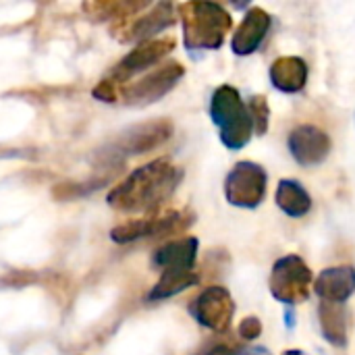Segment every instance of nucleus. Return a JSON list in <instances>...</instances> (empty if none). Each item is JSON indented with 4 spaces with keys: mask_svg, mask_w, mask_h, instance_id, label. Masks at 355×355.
I'll list each match as a JSON object with an SVG mask.
<instances>
[{
    "mask_svg": "<svg viewBox=\"0 0 355 355\" xmlns=\"http://www.w3.org/2000/svg\"><path fill=\"white\" fill-rule=\"evenodd\" d=\"M183 179V171L160 158L135 168L125 181H121L108 193V206L129 214H144L160 208L177 189Z\"/></svg>",
    "mask_w": 355,
    "mask_h": 355,
    "instance_id": "nucleus-1",
    "label": "nucleus"
},
{
    "mask_svg": "<svg viewBox=\"0 0 355 355\" xmlns=\"http://www.w3.org/2000/svg\"><path fill=\"white\" fill-rule=\"evenodd\" d=\"M318 316L322 337L335 347H347V314L343 304L320 302Z\"/></svg>",
    "mask_w": 355,
    "mask_h": 355,
    "instance_id": "nucleus-18",
    "label": "nucleus"
},
{
    "mask_svg": "<svg viewBox=\"0 0 355 355\" xmlns=\"http://www.w3.org/2000/svg\"><path fill=\"white\" fill-rule=\"evenodd\" d=\"M268 285L277 302L287 306H297L306 302L310 295L312 270L300 256H285L275 262Z\"/></svg>",
    "mask_w": 355,
    "mask_h": 355,
    "instance_id": "nucleus-5",
    "label": "nucleus"
},
{
    "mask_svg": "<svg viewBox=\"0 0 355 355\" xmlns=\"http://www.w3.org/2000/svg\"><path fill=\"white\" fill-rule=\"evenodd\" d=\"M262 335V322L256 316H248L239 324V337L243 341H254Z\"/></svg>",
    "mask_w": 355,
    "mask_h": 355,
    "instance_id": "nucleus-22",
    "label": "nucleus"
},
{
    "mask_svg": "<svg viewBox=\"0 0 355 355\" xmlns=\"http://www.w3.org/2000/svg\"><path fill=\"white\" fill-rule=\"evenodd\" d=\"M179 15L189 50H218L233 25L229 10L216 2H185L179 6Z\"/></svg>",
    "mask_w": 355,
    "mask_h": 355,
    "instance_id": "nucleus-2",
    "label": "nucleus"
},
{
    "mask_svg": "<svg viewBox=\"0 0 355 355\" xmlns=\"http://www.w3.org/2000/svg\"><path fill=\"white\" fill-rule=\"evenodd\" d=\"M241 355H268V352L264 347H256V349H243Z\"/></svg>",
    "mask_w": 355,
    "mask_h": 355,
    "instance_id": "nucleus-23",
    "label": "nucleus"
},
{
    "mask_svg": "<svg viewBox=\"0 0 355 355\" xmlns=\"http://www.w3.org/2000/svg\"><path fill=\"white\" fill-rule=\"evenodd\" d=\"M270 81L285 94H297L308 83V64L300 56H281L270 64Z\"/></svg>",
    "mask_w": 355,
    "mask_h": 355,
    "instance_id": "nucleus-15",
    "label": "nucleus"
},
{
    "mask_svg": "<svg viewBox=\"0 0 355 355\" xmlns=\"http://www.w3.org/2000/svg\"><path fill=\"white\" fill-rule=\"evenodd\" d=\"M185 75V69L181 62H166L162 67H158L156 71L148 73L146 77H141L139 81L125 85L121 96L127 104H135V106H146L152 104L156 100H160L162 96H166Z\"/></svg>",
    "mask_w": 355,
    "mask_h": 355,
    "instance_id": "nucleus-8",
    "label": "nucleus"
},
{
    "mask_svg": "<svg viewBox=\"0 0 355 355\" xmlns=\"http://www.w3.org/2000/svg\"><path fill=\"white\" fill-rule=\"evenodd\" d=\"M171 25H175V6L171 2H160L150 12L137 17V21L129 27V35L125 40L144 44L150 42V37L160 33L162 29H168Z\"/></svg>",
    "mask_w": 355,
    "mask_h": 355,
    "instance_id": "nucleus-16",
    "label": "nucleus"
},
{
    "mask_svg": "<svg viewBox=\"0 0 355 355\" xmlns=\"http://www.w3.org/2000/svg\"><path fill=\"white\" fill-rule=\"evenodd\" d=\"M277 206L291 218H302L312 208V198L306 187L295 179H283L275 193Z\"/></svg>",
    "mask_w": 355,
    "mask_h": 355,
    "instance_id": "nucleus-17",
    "label": "nucleus"
},
{
    "mask_svg": "<svg viewBox=\"0 0 355 355\" xmlns=\"http://www.w3.org/2000/svg\"><path fill=\"white\" fill-rule=\"evenodd\" d=\"M243 349L231 339H212L193 355H241Z\"/></svg>",
    "mask_w": 355,
    "mask_h": 355,
    "instance_id": "nucleus-21",
    "label": "nucleus"
},
{
    "mask_svg": "<svg viewBox=\"0 0 355 355\" xmlns=\"http://www.w3.org/2000/svg\"><path fill=\"white\" fill-rule=\"evenodd\" d=\"M210 116L218 127L220 141L229 150H241L254 135V123L248 106L233 85H220L210 100Z\"/></svg>",
    "mask_w": 355,
    "mask_h": 355,
    "instance_id": "nucleus-3",
    "label": "nucleus"
},
{
    "mask_svg": "<svg viewBox=\"0 0 355 355\" xmlns=\"http://www.w3.org/2000/svg\"><path fill=\"white\" fill-rule=\"evenodd\" d=\"M252 123H254V131L256 135H264L268 131V121H270V108L264 96H254L248 104Z\"/></svg>",
    "mask_w": 355,
    "mask_h": 355,
    "instance_id": "nucleus-20",
    "label": "nucleus"
},
{
    "mask_svg": "<svg viewBox=\"0 0 355 355\" xmlns=\"http://www.w3.org/2000/svg\"><path fill=\"white\" fill-rule=\"evenodd\" d=\"M283 355H304L300 349H287V352H283Z\"/></svg>",
    "mask_w": 355,
    "mask_h": 355,
    "instance_id": "nucleus-25",
    "label": "nucleus"
},
{
    "mask_svg": "<svg viewBox=\"0 0 355 355\" xmlns=\"http://www.w3.org/2000/svg\"><path fill=\"white\" fill-rule=\"evenodd\" d=\"M314 291L322 302L345 304L355 293L354 266H333L318 275L314 281Z\"/></svg>",
    "mask_w": 355,
    "mask_h": 355,
    "instance_id": "nucleus-13",
    "label": "nucleus"
},
{
    "mask_svg": "<svg viewBox=\"0 0 355 355\" xmlns=\"http://www.w3.org/2000/svg\"><path fill=\"white\" fill-rule=\"evenodd\" d=\"M198 239L185 237L179 241H171L162 248H158L152 256V266L162 272H175V270H191L198 258Z\"/></svg>",
    "mask_w": 355,
    "mask_h": 355,
    "instance_id": "nucleus-14",
    "label": "nucleus"
},
{
    "mask_svg": "<svg viewBox=\"0 0 355 355\" xmlns=\"http://www.w3.org/2000/svg\"><path fill=\"white\" fill-rule=\"evenodd\" d=\"M289 152L302 166H318L331 154V137L314 125H300L289 133Z\"/></svg>",
    "mask_w": 355,
    "mask_h": 355,
    "instance_id": "nucleus-11",
    "label": "nucleus"
},
{
    "mask_svg": "<svg viewBox=\"0 0 355 355\" xmlns=\"http://www.w3.org/2000/svg\"><path fill=\"white\" fill-rule=\"evenodd\" d=\"M285 316H287V318H285V324L293 329V327H295V318H293L295 314H293V310H287V314H285Z\"/></svg>",
    "mask_w": 355,
    "mask_h": 355,
    "instance_id": "nucleus-24",
    "label": "nucleus"
},
{
    "mask_svg": "<svg viewBox=\"0 0 355 355\" xmlns=\"http://www.w3.org/2000/svg\"><path fill=\"white\" fill-rule=\"evenodd\" d=\"M270 25H272L270 15L260 6H252L245 12L241 25L237 27V31H235V35L231 40L233 52L239 54V56L254 54L262 46V42L266 40V35L270 31Z\"/></svg>",
    "mask_w": 355,
    "mask_h": 355,
    "instance_id": "nucleus-12",
    "label": "nucleus"
},
{
    "mask_svg": "<svg viewBox=\"0 0 355 355\" xmlns=\"http://www.w3.org/2000/svg\"><path fill=\"white\" fill-rule=\"evenodd\" d=\"M198 283V275L193 270H175V272H162L160 281L154 285V289L148 293L150 302L168 300L173 295H179L181 291L193 287Z\"/></svg>",
    "mask_w": 355,
    "mask_h": 355,
    "instance_id": "nucleus-19",
    "label": "nucleus"
},
{
    "mask_svg": "<svg viewBox=\"0 0 355 355\" xmlns=\"http://www.w3.org/2000/svg\"><path fill=\"white\" fill-rule=\"evenodd\" d=\"M191 316L206 329L214 333H225L229 331L235 314V304L231 293L225 287H208L204 289L189 306Z\"/></svg>",
    "mask_w": 355,
    "mask_h": 355,
    "instance_id": "nucleus-9",
    "label": "nucleus"
},
{
    "mask_svg": "<svg viewBox=\"0 0 355 355\" xmlns=\"http://www.w3.org/2000/svg\"><path fill=\"white\" fill-rule=\"evenodd\" d=\"M175 48L173 37H160V40H150L139 44L135 50H131L125 58H121L114 69L110 71V81L112 83H125L129 77L150 69L152 64L160 62L171 50Z\"/></svg>",
    "mask_w": 355,
    "mask_h": 355,
    "instance_id": "nucleus-10",
    "label": "nucleus"
},
{
    "mask_svg": "<svg viewBox=\"0 0 355 355\" xmlns=\"http://www.w3.org/2000/svg\"><path fill=\"white\" fill-rule=\"evenodd\" d=\"M193 212L189 210H175L158 216H144L129 220L125 225H119L110 231L112 241L116 243H131L144 237H162V235H173L189 229L193 225Z\"/></svg>",
    "mask_w": 355,
    "mask_h": 355,
    "instance_id": "nucleus-7",
    "label": "nucleus"
},
{
    "mask_svg": "<svg viewBox=\"0 0 355 355\" xmlns=\"http://www.w3.org/2000/svg\"><path fill=\"white\" fill-rule=\"evenodd\" d=\"M266 171L256 162H237L225 179V196L237 208H258L266 198Z\"/></svg>",
    "mask_w": 355,
    "mask_h": 355,
    "instance_id": "nucleus-6",
    "label": "nucleus"
},
{
    "mask_svg": "<svg viewBox=\"0 0 355 355\" xmlns=\"http://www.w3.org/2000/svg\"><path fill=\"white\" fill-rule=\"evenodd\" d=\"M173 135V123L168 119L148 121L141 125H133L121 135H116L108 148L100 152V162L114 166L121 164L127 156H137L156 150L158 146L166 144Z\"/></svg>",
    "mask_w": 355,
    "mask_h": 355,
    "instance_id": "nucleus-4",
    "label": "nucleus"
}]
</instances>
